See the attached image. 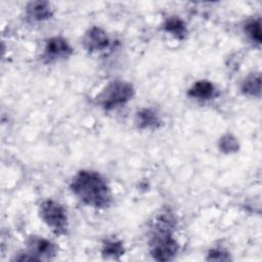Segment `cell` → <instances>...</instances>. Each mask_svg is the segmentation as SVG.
<instances>
[{
  "label": "cell",
  "instance_id": "cell-1",
  "mask_svg": "<svg viewBox=\"0 0 262 262\" xmlns=\"http://www.w3.org/2000/svg\"><path fill=\"white\" fill-rule=\"evenodd\" d=\"M72 193L85 206L106 209L113 202V192L105 178L92 170H81L71 180Z\"/></svg>",
  "mask_w": 262,
  "mask_h": 262
},
{
  "label": "cell",
  "instance_id": "cell-2",
  "mask_svg": "<svg viewBox=\"0 0 262 262\" xmlns=\"http://www.w3.org/2000/svg\"><path fill=\"white\" fill-rule=\"evenodd\" d=\"M135 94L131 83L123 80L110 82L97 95V103L105 111H113L121 107L132 100Z\"/></svg>",
  "mask_w": 262,
  "mask_h": 262
},
{
  "label": "cell",
  "instance_id": "cell-3",
  "mask_svg": "<svg viewBox=\"0 0 262 262\" xmlns=\"http://www.w3.org/2000/svg\"><path fill=\"white\" fill-rule=\"evenodd\" d=\"M40 219L50 230L57 234H66L69 228V218L66 208L55 200L46 199L39 205Z\"/></svg>",
  "mask_w": 262,
  "mask_h": 262
},
{
  "label": "cell",
  "instance_id": "cell-4",
  "mask_svg": "<svg viewBox=\"0 0 262 262\" xmlns=\"http://www.w3.org/2000/svg\"><path fill=\"white\" fill-rule=\"evenodd\" d=\"M73 54V47L68 40L60 36H53L46 40L42 57L46 62L66 59Z\"/></svg>",
  "mask_w": 262,
  "mask_h": 262
},
{
  "label": "cell",
  "instance_id": "cell-5",
  "mask_svg": "<svg viewBox=\"0 0 262 262\" xmlns=\"http://www.w3.org/2000/svg\"><path fill=\"white\" fill-rule=\"evenodd\" d=\"M27 251L35 258L36 261L49 260L57 254V246L51 241L33 235L27 241Z\"/></svg>",
  "mask_w": 262,
  "mask_h": 262
},
{
  "label": "cell",
  "instance_id": "cell-6",
  "mask_svg": "<svg viewBox=\"0 0 262 262\" xmlns=\"http://www.w3.org/2000/svg\"><path fill=\"white\" fill-rule=\"evenodd\" d=\"M82 43L87 51L98 52L105 50L110 46V38L102 28L93 26L85 32Z\"/></svg>",
  "mask_w": 262,
  "mask_h": 262
},
{
  "label": "cell",
  "instance_id": "cell-7",
  "mask_svg": "<svg viewBox=\"0 0 262 262\" xmlns=\"http://www.w3.org/2000/svg\"><path fill=\"white\" fill-rule=\"evenodd\" d=\"M187 96L199 101H208L218 96V89L209 80L195 81L187 90Z\"/></svg>",
  "mask_w": 262,
  "mask_h": 262
},
{
  "label": "cell",
  "instance_id": "cell-8",
  "mask_svg": "<svg viewBox=\"0 0 262 262\" xmlns=\"http://www.w3.org/2000/svg\"><path fill=\"white\" fill-rule=\"evenodd\" d=\"M26 16L32 23H42L53 16V9L47 1H32L26 6Z\"/></svg>",
  "mask_w": 262,
  "mask_h": 262
},
{
  "label": "cell",
  "instance_id": "cell-9",
  "mask_svg": "<svg viewBox=\"0 0 262 262\" xmlns=\"http://www.w3.org/2000/svg\"><path fill=\"white\" fill-rule=\"evenodd\" d=\"M135 124L141 130L158 129L162 125V119L156 110L143 107L136 113Z\"/></svg>",
  "mask_w": 262,
  "mask_h": 262
},
{
  "label": "cell",
  "instance_id": "cell-10",
  "mask_svg": "<svg viewBox=\"0 0 262 262\" xmlns=\"http://www.w3.org/2000/svg\"><path fill=\"white\" fill-rule=\"evenodd\" d=\"M163 31L170 34L178 40H184L187 37L188 30L185 21L176 15H171L165 19L162 26Z\"/></svg>",
  "mask_w": 262,
  "mask_h": 262
},
{
  "label": "cell",
  "instance_id": "cell-11",
  "mask_svg": "<svg viewBox=\"0 0 262 262\" xmlns=\"http://www.w3.org/2000/svg\"><path fill=\"white\" fill-rule=\"evenodd\" d=\"M241 92L245 96L260 97L261 94V76L259 73L248 75L241 84Z\"/></svg>",
  "mask_w": 262,
  "mask_h": 262
},
{
  "label": "cell",
  "instance_id": "cell-12",
  "mask_svg": "<svg viewBox=\"0 0 262 262\" xmlns=\"http://www.w3.org/2000/svg\"><path fill=\"white\" fill-rule=\"evenodd\" d=\"M243 31L250 41L255 45L260 46L261 44V19L260 17L249 18L243 26Z\"/></svg>",
  "mask_w": 262,
  "mask_h": 262
},
{
  "label": "cell",
  "instance_id": "cell-13",
  "mask_svg": "<svg viewBox=\"0 0 262 262\" xmlns=\"http://www.w3.org/2000/svg\"><path fill=\"white\" fill-rule=\"evenodd\" d=\"M125 253L124 245L119 239L107 238L104 241L101 249V254L106 259H119Z\"/></svg>",
  "mask_w": 262,
  "mask_h": 262
},
{
  "label": "cell",
  "instance_id": "cell-14",
  "mask_svg": "<svg viewBox=\"0 0 262 262\" xmlns=\"http://www.w3.org/2000/svg\"><path fill=\"white\" fill-rule=\"evenodd\" d=\"M218 146L220 151H222L223 154L229 155V154L236 152L238 150L239 143L237 141V138L234 135L230 133H226L220 137Z\"/></svg>",
  "mask_w": 262,
  "mask_h": 262
},
{
  "label": "cell",
  "instance_id": "cell-15",
  "mask_svg": "<svg viewBox=\"0 0 262 262\" xmlns=\"http://www.w3.org/2000/svg\"><path fill=\"white\" fill-rule=\"evenodd\" d=\"M229 254L221 249H212L208 252L207 260H215V261H227L229 260Z\"/></svg>",
  "mask_w": 262,
  "mask_h": 262
}]
</instances>
